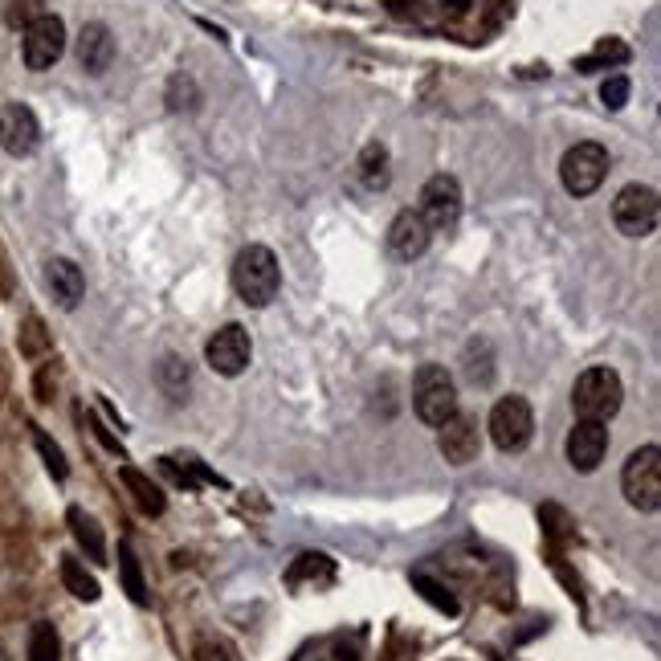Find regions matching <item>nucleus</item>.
<instances>
[{
  "label": "nucleus",
  "mask_w": 661,
  "mask_h": 661,
  "mask_svg": "<svg viewBox=\"0 0 661 661\" xmlns=\"http://www.w3.org/2000/svg\"><path fill=\"white\" fill-rule=\"evenodd\" d=\"M233 290L245 307L262 311L278 298L282 290V266L274 258L270 245H245L237 258H233Z\"/></svg>",
  "instance_id": "obj_1"
},
{
  "label": "nucleus",
  "mask_w": 661,
  "mask_h": 661,
  "mask_svg": "<svg viewBox=\"0 0 661 661\" xmlns=\"http://www.w3.org/2000/svg\"><path fill=\"white\" fill-rule=\"evenodd\" d=\"M621 494L641 515L661 511V449L657 445H641L629 453V462L621 470Z\"/></svg>",
  "instance_id": "obj_2"
},
{
  "label": "nucleus",
  "mask_w": 661,
  "mask_h": 661,
  "mask_svg": "<svg viewBox=\"0 0 661 661\" xmlns=\"http://www.w3.org/2000/svg\"><path fill=\"white\" fill-rule=\"evenodd\" d=\"M621 400H625V384L613 368H588L580 372L576 388H572V409L584 421H608L621 413Z\"/></svg>",
  "instance_id": "obj_3"
},
{
  "label": "nucleus",
  "mask_w": 661,
  "mask_h": 661,
  "mask_svg": "<svg viewBox=\"0 0 661 661\" xmlns=\"http://www.w3.org/2000/svg\"><path fill=\"white\" fill-rule=\"evenodd\" d=\"M413 413L429 425L441 429L457 413V384L441 364H421L413 376Z\"/></svg>",
  "instance_id": "obj_4"
},
{
  "label": "nucleus",
  "mask_w": 661,
  "mask_h": 661,
  "mask_svg": "<svg viewBox=\"0 0 661 661\" xmlns=\"http://www.w3.org/2000/svg\"><path fill=\"white\" fill-rule=\"evenodd\" d=\"M608 147L596 143V139H580L576 147L564 151V160H559V180H564V188L572 196H592L604 176H608Z\"/></svg>",
  "instance_id": "obj_5"
},
{
  "label": "nucleus",
  "mask_w": 661,
  "mask_h": 661,
  "mask_svg": "<svg viewBox=\"0 0 661 661\" xmlns=\"http://www.w3.org/2000/svg\"><path fill=\"white\" fill-rule=\"evenodd\" d=\"M490 441L502 449V453H519L531 445L535 437V413H531V400L527 396H502L494 409H490Z\"/></svg>",
  "instance_id": "obj_6"
},
{
  "label": "nucleus",
  "mask_w": 661,
  "mask_h": 661,
  "mask_svg": "<svg viewBox=\"0 0 661 661\" xmlns=\"http://www.w3.org/2000/svg\"><path fill=\"white\" fill-rule=\"evenodd\" d=\"M657 221H661L657 188L629 184V188L617 192V200H613V225H617V233H625V237H653Z\"/></svg>",
  "instance_id": "obj_7"
},
{
  "label": "nucleus",
  "mask_w": 661,
  "mask_h": 661,
  "mask_svg": "<svg viewBox=\"0 0 661 661\" xmlns=\"http://www.w3.org/2000/svg\"><path fill=\"white\" fill-rule=\"evenodd\" d=\"M66 54V21L54 17V13H41L33 25H25V37H21V58L33 74L58 66Z\"/></svg>",
  "instance_id": "obj_8"
},
{
  "label": "nucleus",
  "mask_w": 661,
  "mask_h": 661,
  "mask_svg": "<svg viewBox=\"0 0 661 661\" xmlns=\"http://www.w3.org/2000/svg\"><path fill=\"white\" fill-rule=\"evenodd\" d=\"M417 213L425 217V225H429L433 233L453 229L457 217H462V184H457V176H449V172L429 176L425 188H421V205H417Z\"/></svg>",
  "instance_id": "obj_9"
},
{
  "label": "nucleus",
  "mask_w": 661,
  "mask_h": 661,
  "mask_svg": "<svg viewBox=\"0 0 661 661\" xmlns=\"http://www.w3.org/2000/svg\"><path fill=\"white\" fill-rule=\"evenodd\" d=\"M205 360L217 376H241L249 364H253V343H249V331L241 323H225L221 331H213V339L205 343Z\"/></svg>",
  "instance_id": "obj_10"
},
{
  "label": "nucleus",
  "mask_w": 661,
  "mask_h": 661,
  "mask_svg": "<svg viewBox=\"0 0 661 661\" xmlns=\"http://www.w3.org/2000/svg\"><path fill=\"white\" fill-rule=\"evenodd\" d=\"M437 449L449 466H470L478 462V453H482V433H478V421L466 417V413H453L441 433H437Z\"/></svg>",
  "instance_id": "obj_11"
},
{
  "label": "nucleus",
  "mask_w": 661,
  "mask_h": 661,
  "mask_svg": "<svg viewBox=\"0 0 661 661\" xmlns=\"http://www.w3.org/2000/svg\"><path fill=\"white\" fill-rule=\"evenodd\" d=\"M429 241H433V229L425 225V217L417 209H404V213L392 217V225H388V253H392L396 262L425 258Z\"/></svg>",
  "instance_id": "obj_12"
},
{
  "label": "nucleus",
  "mask_w": 661,
  "mask_h": 661,
  "mask_svg": "<svg viewBox=\"0 0 661 661\" xmlns=\"http://www.w3.org/2000/svg\"><path fill=\"white\" fill-rule=\"evenodd\" d=\"M41 143V123L33 115V107L25 103H9L5 111H0V147L9 151V156H33Z\"/></svg>",
  "instance_id": "obj_13"
},
{
  "label": "nucleus",
  "mask_w": 661,
  "mask_h": 661,
  "mask_svg": "<svg viewBox=\"0 0 661 661\" xmlns=\"http://www.w3.org/2000/svg\"><path fill=\"white\" fill-rule=\"evenodd\" d=\"M604 453H608V425L604 421H576L572 433H568V462L576 474H592L600 470L604 462Z\"/></svg>",
  "instance_id": "obj_14"
},
{
  "label": "nucleus",
  "mask_w": 661,
  "mask_h": 661,
  "mask_svg": "<svg viewBox=\"0 0 661 661\" xmlns=\"http://www.w3.org/2000/svg\"><path fill=\"white\" fill-rule=\"evenodd\" d=\"M115 54H119L115 33H111L103 21H86L82 33L74 37V58H78V66H82L86 74H94V78L111 70Z\"/></svg>",
  "instance_id": "obj_15"
},
{
  "label": "nucleus",
  "mask_w": 661,
  "mask_h": 661,
  "mask_svg": "<svg viewBox=\"0 0 661 661\" xmlns=\"http://www.w3.org/2000/svg\"><path fill=\"white\" fill-rule=\"evenodd\" d=\"M45 286H49V294H54V302L62 311H74L86 298V274L70 258H49L45 262Z\"/></svg>",
  "instance_id": "obj_16"
},
{
  "label": "nucleus",
  "mask_w": 661,
  "mask_h": 661,
  "mask_svg": "<svg viewBox=\"0 0 661 661\" xmlns=\"http://www.w3.org/2000/svg\"><path fill=\"white\" fill-rule=\"evenodd\" d=\"M119 478H123V486L131 490V498H135V506H139L143 515L156 519V515H164V511H168V498H164V490H160L156 482H151L143 470L123 466V470H119Z\"/></svg>",
  "instance_id": "obj_17"
},
{
  "label": "nucleus",
  "mask_w": 661,
  "mask_h": 661,
  "mask_svg": "<svg viewBox=\"0 0 661 661\" xmlns=\"http://www.w3.org/2000/svg\"><path fill=\"white\" fill-rule=\"evenodd\" d=\"M66 523H70V531H74V539H78V547L86 551L90 564H107V539H103V527H98V523L82 511V506H70Z\"/></svg>",
  "instance_id": "obj_18"
},
{
  "label": "nucleus",
  "mask_w": 661,
  "mask_h": 661,
  "mask_svg": "<svg viewBox=\"0 0 661 661\" xmlns=\"http://www.w3.org/2000/svg\"><path fill=\"white\" fill-rule=\"evenodd\" d=\"M462 376L474 388H490L494 384V347L490 339H470L462 351Z\"/></svg>",
  "instance_id": "obj_19"
},
{
  "label": "nucleus",
  "mask_w": 661,
  "mask_h": 661,
  "mask_svg": "<svg viewBox=\"0 0 661 661\" xmlns=\"http://www.w3.org/2000/svg\"><path fill=\"white\" fill-rule=\"evenodd\" d=\"M360 180H364V188H372V192L388 188V180H392V156H388L384 143H368V147L360 151Z\"/></svg>",
  "instance_id": "obj_20"
},
{
  "label": "nucleus",
  "mask_w": 661,
  "mask_h": 661,
  "mask_svg": "<svg viewBox=\"0 0 661 661\" xmlns=\"http://www.w3.org/2000/svg\"><path fill=\"white\" fill-rule=\"evenodd\" d=\"M119 580H123V592L131 596V604H147V580H143V568L131 551V543H119Z\"/></svg>",
  "instance_id": "obj_21"
},
{
  "label": "nucleus",
  "mask_w": 661,
  "mask_h": 661,
  "mask_svg": "<svg viewBox=\"0 0 661 661\" xmlns=\"http://www.w3.org/2000/svg\"><path fill=\"white\" fill-rule=\"evenodd\" d=\"M617 62H629V45L625 41H617V37H608V41H600L588 58H576V74H596V70H604V66H617Z\"/></svg>",
  "instance_id": "obj_22"
},
{
  "label": "nucleus",
  "mask_w": 661,
  "mask_h": 661,
  "mask_svg": "<svg viewBox=\"0 0 661 661\" xmlns=\"http://www.w3.org/2000/svg\"><path fill=\"white\" fill-rule=\"evenodd\" d=\"M62 584L78 596V600H86V604H94L98 596H103V588H98V580L82 568V559H74V555H66L62 559Z\"/></svg>",
  "instance_id": "obj_23"
},
{
  "label": "nucleus",
  "mask_w": 661,
  "mask_h": 661,
  "mask_svg": "<svg viewBox=\"0 0 661 661\" xmlns=\"http://www.w3.org/2000/svg\"><path fill=\"white\" fill-rule=\"evenodd\" d=\"M409 580H413V588H417V592H421V596L437 608V613H445V617H457V613H462V604H457V596H453L441 580H433V576H425V572H413Z\"/></svg>",
  "instance_id": "obj_24"
},
{
  "label": "nucleus",
  "mask_w": 661,
  "mask_h": 661,
  "mask_svg": "<svg viewBox=\"0 0 661 661\" xmlns=\"http://www.w3.org/2000/svg\"><path fill=\"white\" fill-rule=\"evenodd\" d=\"M156 380H160V388H164L172 400H184L192 372H188V364L180 360V355H164V360L156 364Z\"/></svg>",
  "instance_id": "obj_25"
},
{
  "label": "nucleus",
  "mask_w": 661,
  "mask_h": 661,
  "mask_svg": "<svg viewBox=\"0 0 661 661\" xmlns=\"http://www.w3.org/2000/svg\"><path fill=\"white\" fill-rule=\"evenodd\" d=\"M29 661H62V641L54 625H33L29 633Z\"/></svg>",
  "instance_id": "obj_26"
},
{
  "label": "nucleus",
  "mask_w": 661,
  "mask_h": 661,
  "mask_svg": "<svg viewBox=\"0 0 661 661\" xmlns=\"http://www.w3.org/2000/svg\"><path fill=\"white\" fill-rule=\"evenodd\" d=\"M33 445H37V453H41V462H45V470L54 474V482H66V474H70V466H66V453H62V445L49 437V433H33Z\"/></svg>",
  "instance_id": "obj_27"
},
{
  "label": "nucleus",
  "mask_w": 661,
  "mask_h": 661,
  "mask_svg": "<svg viewBox=\"0 0 661 661\" xmlns=\"http://www.w3.org/2000/svg\"><path fill=\"white\" fill-rule=\"evenodd\" d=\"M539 523H543V535H547L555 547L564 543V539L572 535V527H576V523L568 519V511H564V506H555V502H547L543 511H539Z\"/></svg>",
  "instance_id": "obj_28"
},
{
  "label": "nucleus",
  "mask_w": 661,
  "mask_h": 661,
  "mask_svg": "<svg viewBox=\"0 0 661 661\" xmlns=\"http://www.w3.org/2000/svg\"><path fill=\"white\" fill-rule=\"evenodd\" d=\"M302 576H323V580H331V576H335V564H331L327 555L307 551V555H298V564L286 572V580H290V584H298Z\"/></svg>",
  "instance_id": "obj_29"
},
{
  "label": "nucleus",
  "mask_w": 661,
  "mask_h": 661,
  "mask_svg": "<svg viewBox=\"0 0 661 661\" xmlns=\"http://www.w3.org/2000/svg\"><path fill=\"white\" fill-rule=\"evenodd\" d=\"M49 351V331L41 319H25L21 323V355H29V360H41V355Z\"/></svg>",
  "instance_id": "obj_30"
},
{
  "label": "nucleus",
  "mask_w": 661,
  "mask_h": 661,
  "mask_svg": "<svg viewBox=\"0 0 661 661\" xmlns=\"http://www.w3.org/2000/svg\"><path fill=\"white\" fill-rule=\"evenodd\" d=\"M196 103H200L196 82H192L188 74H176L172 86H168V107H172V111H196Z\"/></svg>",
  "instance_id": "obj_31"
},
{
  "label": "nucleus",
  "mask_w": 661,
  "mask_h": 661,
  "mask_svg": "<svg viewBox=\"0 0 661 661\" xmlns=\"http://www.w3.org/2000/svg\"><path fill=\"white\" fill-rule=\"evenodd\" d=\"M629 94H633V82L625 74H613V78H604V86H600V103L608 111H621L629 103Z\"/></svg>",
  "instance_id": "obj_32"
},
{
  "label": "nucleus",
  "mask_w": 661,
  "mask_h": 661,
  "mask_svg": "<svg viewBox=\"0 0 661 661\" xmlns=\"http://www.w3.org/2000/svg\"><path fill=\"white\" fill-rule=\"evenodd\" d=\"M45 0H5V21L13 25V29H25V25H33L45 9Z\"/></svg>",
  "instance_id": "obj_33"
},
{
  "label": "nucleus",
  "mask_w": 661,
  "mask_h": 661,
  "mask_svg": "<svg viewBox=\"0 0 661 661\" xmlns=\"http://www.w3.org/2000/svg\"><path fill=\"white\" fill-rule=\"evenodd\" d=\"M37 400H41V404L54 400V368H49V364L37 372Z\"/></svg>",
  "instance_id": "obj_34"
},
{
  "label": "nucleus",
  "mask_w": 661,
  "mask_h": 661,
  "mask_svg": "<svg viewBox=\"0 0 661 661\" xmlns=\"http://www.w3.org/2000/svg\"><path fill=\"white\" fill-rule=\"evenodd\" d=\"M90 429H94V437H98V441H103V445H107V449H111V453H123V445H119V441H115V437H111V433H107V429H103V425H98V421H94V417H90Z\"/></svg>",
  "instance_id": "obj_35"
},
{
  "label": "nucleus",
  "mask_w": 661,
  "mask_h": 661,
  "mask_svg": "<svg viewBox=\"0 0 661 661\" xmlns=\"http://www.w3.org/2000/svg\"><path fill=\"white\" fill-rule=\"evenodd\" d=\"M384 5H388L392 17H409V13L417 9V0H384Z\"/></svg>",
  "instance_id": "obj_36"
},
{
  "label": "nucleus",
  "mask_w": 661,
  "mask_h": 661,
  "mask_svg": "<svg viewBox=\"0 0 661 661\" xmlns=\"http://www.w3.org/2000/svg\"><path fill=\"white\" fill-rule=\"evenodd\" d=\"M470 5H474V0H441V9H449L453 17H462V13H470Z\"/></svg>",
  "instance_id": "obj_37"
},
{
  "label": "nucleus",
  "mask_w": 661,
  "mask_h": 661,
  "mask_svg": "<svg viewBox=\"0 0 661 661\" xmlns=\"http://www.w3.org/2000/svg\"><path fill=\"white\" fill-rule=\"evenodd\" d=\"M335 657H339V661H360V657H355V649H347V645H339Z\"/></svg>",
  "instance_id": "obj_38"
}]
</instances>
